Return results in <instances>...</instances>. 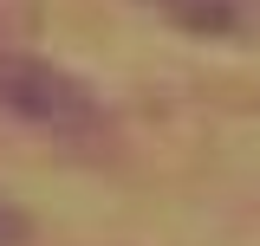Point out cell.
<instances>
[{"mask_svg": "<svg viewBox=\"0 0 260 246\" xmlns=\"http://www.w3.org/2000/svg\"><path fill=\"white\" fill-rule=\"evenodd\" d=\"M195 39H260V0H137Z\"/></svg>", "mask_w": 260, "mask_h": 246, "instance_id": "obj_2", "label": "cell"}, {"mask_svg": "<svg viewBox=\"0 0 260 246\" xmlns=\"http://www.w3.org/2000/svg\"><path fill=\"white\" fill-rule=\"evenodd\" d=\"M0 117L32 123V130H98V97L85 78H72L52 59H26V52H0Z\"/></svg>", "mask_w": 260, "mask_h": 246, "instance_id": "obj_1", "label": "cell"}, {"mask_svg": "<svg viewBox=\"0 0 260 246\" xmlns=\"http://www.w3.org/2000/svg\"><path fill=\"white\" fill-rule=\"evenodd\" d=\"M26 240H32V220H26V208L0 201V246H26Z\"/></svg>", "mask_w": 260, "mask_h": 246, "instance_id": "obj_3", "label": "cell"}]
</instances>
